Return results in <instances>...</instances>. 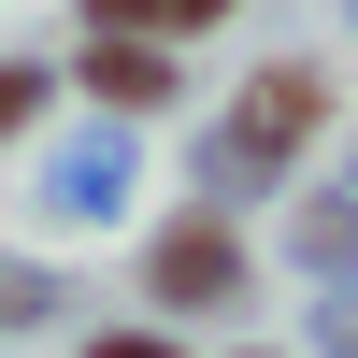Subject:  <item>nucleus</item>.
Here are the masks:
<instances>
[{
	"mask_svg": "<svg viewBox=\"0 0 358 358\" xmlns=\"http://www.w3.org/2000/svg\"><path fill=\"white\" fill-rule=\"evenodd\" d=\"M86 86H115V101H158V57H143V43H115V57H86Z\"/></svg>",
	"mask_w": 358,
	"mask_h": 358,
	"instance_id": "20e7f679",
	"label": "nucleus"
},
{
	"mask_svg": "<svg viewBox=\"0 0 358 358\" xmlns=\"http://www.w3.org/2000/svg\"><path fill=\"white\" fill-rule=\"evenodd\" d=\"M29 101H43V86H29V72H0V129H29Z\"/></svg>",
	"mask_w": 358,
	"mask_h": 358,
	"instance_id": "0eeeda50",
	"label": "nucleus"
},
{
	"mask_svg": "<svg viewBox=\"0 0 358 358\" xmlns=\"http://www.w3.org/2000/svg\"><path fill=\"white\" fill-rule=\"evenodd\" d=\"M101 358H158V344H101Z\"/></svg>",
	"mask_w": 358,
	"mask_h": 358,
	"instance_id": "1a4fd4ad",
	"label": "nucleus"
},
{
	"mask_svg": "<svg viewBox=\"0 0 358 358\" xmlns=\"http://www.w3.org/2000/svg\"><path fill=\"white\" fill-rule=\"evenodd\" d=\"M301 258H315V273H344V258H358V215H344V201H315V215H301Z\"/></svg>",
	"mask_w": 358,
	"mask_h": 358,
	"instance_id": "7ed1b4c3",
	"label": "nucleus"
},
{
	"mask_svg": "<svg viewBox=\"0 0 358 358\" xmlns=\"http://www.w3.org/2000/svg\"><path fill=\"white\" fill-rule=\"evenodd\" d=\"M229 273H244V258H229V229H215V215H187V229L158 244V287H172V301H215Z\"/></svg>",
	"mask_w": 358,
	"mask_h": 358,
	"instance_id": "f03ea898",
	"label": "nucleus"
},
{
	"mask_svg": "<svg viewBox=\"0 0 358 358\" xmlns=\"http://www.w3.org/2000/svg\"><path fill=\"white\" fill-rule=\"evenodd\" d=\"M315 115H330V86H315V72H258V86H244V129H229V158H244V172H273L287 143L315 129Z\"/></svg>",
	"mask_w": 358,
	"mask_h": 358,
	"instance_id": "f257e3e1",
	"label": "nucleus"
},
{
	"mask_svg": "<svg viewBox=\"0 0 358 358\" xmlns=\"http://www.w3.org/2000/svg\"><path fill=\"white\" fill-rule=\"evenodd\" d=\"M215 0H101V29H201Z\"/></svg>",
	"mask_w": 358,
	"mask_h": 358,
	"instance_id": "39448f33",
	"label": "nucleus"
},
{
	"mask_svg": "<svg viewBox=\"0 0 358 358\" xmlns=\"http://www.w3.org/2000/svg\"><path fill=\"white\" fill-rule=\"evenodd\" d=\"M43 315V273H0V330H29Z\"/></svg>",
	"mask_w": 358,
	"mask_h": 358,
	"instance_id": "423d86ee",
	"label": "nucleus"
},
{
	"mask_svg": "<svg viewBox=\"0 0 358 358\" xmlns=\"http://www.w3.org/2000/svg\"><path fill=\"white\" fill-rule=\"evenodd\" d=\"M330 344H344V358H358V301H344V315H330Z\"/></svg>",
	"mask_w": 358,
	"mask_h": 358,
	"instance_id": "6e6552de",
	"label": "nucleus"
}]
</instances>
